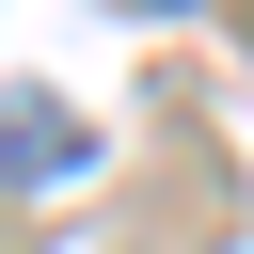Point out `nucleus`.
Here are the masks:
<instances>
[{"label":"nucleus","mask_w":254,"mask_h":254,"mask_svg":"<svg viewBox=\"0 0 254 254\" xmlns=\"http://www.w3.org/2000/svg\"><path fill=\"white\" fill-rule=\"evenodd\" d=\"M79 159H95V127H79L64 95H32V79H0V175H16V190H64Z\"/></svg>","instance_id":"nucleus-1"}]
</instances>
